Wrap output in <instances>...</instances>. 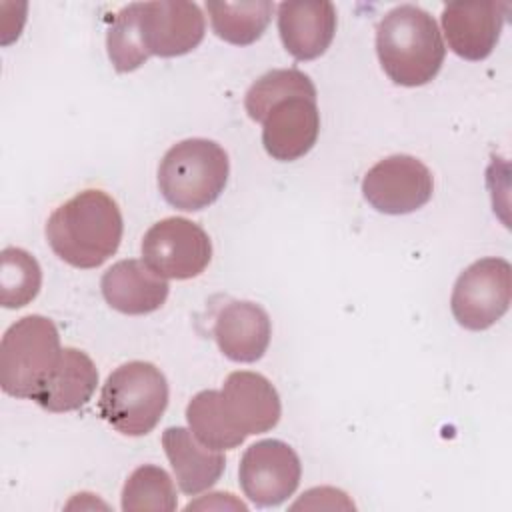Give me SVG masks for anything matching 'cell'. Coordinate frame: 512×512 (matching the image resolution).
Listing matches in <instances>:
<instances>
[{"label":"cell","instance_id":"obj_1","mask_svg":"<svg viewBox=\"0 0 512 512\" xmlns=\"http://www.w3.org/2000/svg\"><path fill=\"white\" fill-rule=\"evenodd\" d=\"M122 212L104 190L88 188L60 204L46 222L54 254L74 268H98L122 240Z\"/></svg>","mask_w":512,"mask_h":512},{"label":"cell","instance_id":"obj_2","mask_svg":"<svg viewBox=\"0 0 512 512\" xmlns=\"http://www.w3.org/2000/svg\"><path fill=\"white\" fill-rule=\"evenodd\" d=\"M376 54L394 84L414 88L436 78L446 46L436 20L426 10L402 4L378 22Z\"/></svg>","mask_w":512,"mask_h":512},{"label":"cell","instance_id":"obj_3","mask_svg":"<svg viewBox=\"0 0 512 512\" xmlns=\"http://www.w3.org/2000/svg\"><path fill=\"white\" fill-rule=\"evenodd\" d=\"M226 150L208 138H188L164 154L158 166L162 198L184 212H198L220 198L228 182Z\"/></svg>","mask_w":512,"mask_h":512},{"label":"cell","instance_id":"obj_4","mask_svg":"<svg viewBox=\"0 0 512 512\" xmlns=\"http://www.w3.org/2000/svg\"><path fill=\"white\" fill-rule=\"evenodd\" d=\"M168 406L166 376L150 362L132 360L118 366L100 392L102 418L124 436H146Z\"/></svg>","mask_w":512,"mask_h":512},{"label":"cell","instance_id":"obj_5","mask_svg":"<svg viewBox=\"0 0 512 512\" xmlns=\"http://www.w3.org/2000/svg\"><path fill=\"white\" fill-rule=\"evenodd\" d=\"M54 322L40 314L16 320L0 342V386L8 396L34 398L60 360Z\"/></svg>","mask_w":512,"mask_h":512},{"label":"cell","instance_id":"obj_6","mask_svg":"<svg viewBox=\"0 0 512 512\" xmlns=\"http://www.w3.org/2000/svg\"><path fill=\"white\" fill-rule=\"evenodd\" d=\"M512 266L504 258H482L472 262L452 290L450 308L454 320L466 330H486L510 308Z\"/></svg>","mask_w":512,"mask_h":512},{"label":"cell","instance_id":"obj_7","mask_svg":"<svg viewBox=\"0 0 512 512\" xmlns=\"http://www.w3.org/2000/svg\"><path fill=\"white\" fill-rule=\"evenodd\" d=\"M142 260L164 278L190 280L200 276L210 264L212 242L200 224L170 216L146 230Z\"/></svg>","mask_w":512,"mask_h":512},{"label":"cell","instance_id":"obj_8","mask_svg":"<svg viewBox=\"0 0 512 512\" xmlns=\"http://www.w3.org/2000/svg\"><path fill=\"white\" fill-rule=\"evenodd\" d=\"M434 192L432 172L410 154H392L376 162L362 178L364 200L382 214H410Z\"/></svg>","mask_w":512,"mask_h":512},{"label":"cell","instance_id":"obj_9","mask_svg":"<svg viewBox=\"0 0 512 512\" xmlns=\"http://www.w3.org/2000/svg\"><path fill=\"white\" fill-rule=\"evenodd\" d=\"M144 52L174 58L192 52L204 38L206 22L198 4L184 0L132 2Z\"/></svg>","mask_w":512,"mask_h":512},{"label":"cell","instance_id":"obj_10","mask_svg":"<svg viewBox=\"0 0 512 512\" xmlns=\"http://www.w3.org/2000/svg\"><path fill=\"white\" fill-rule=\"evenodd\" d=\"M302 476V464L292 446L266 438L250 444L242 454L238 480L244 496L260 508L278 506L288 500Z\"/></svg>","mask_w":512,"mask_h":512},{"label":"cell","instance_id":"obj_11","mask_svg":"<svg viewBox=\"0 0 512 512\" xmlns=\"http://www.w3.org/2000/svg\"><path fill=\"white\" fill-rule=\"evenodd\" d=\"M218 392L222 414L242 440L272 430L280 420V396L272 382L258 372H232Z\"/></svg>","mask_w":512,"mask_h":512},{"label":"cell","instance_id":"obj_12","mask_svg":"<svg viewBox=\"0 0 512 512\" xmlns=\"http://www.w3.org/2000/svg\"><path fill=\"white\" fill-rule=\"evenodd\" d=\"M506 2H452L442 10V32L464 60H484L496 48L506 20Z\"/></svg>","mask_w":512,"mask_h":512},{"label":"cell","instance_id":"obj_13","mask_svg":"<svg viewBox=\"0 0 512 512\" xmlns=\"http://www.w3.org/2000/svg\"><path fill=\"white\" fill-rule=\"evenodd\" d=\"M320 132L316 100L294 96L274 104L262 120L264 150L280 162H292L312 150Z\"/></svg>","mask_w":512,"mask_h":512},{"label":"cell","instance_id":"obj_14","mask_svg":"<svg viewBox=\"0 0 512 512\" xmlns=\"http://www.w3.org/2000/svg\"><path fill=\"white\" fill-rule=\"evenodd\" d=\"M104 300L118 312L142 316L158 310L170 292L164 276L156 274L144 260L128 258L112 264L100 280Z\"/></svg>","mask_w":512,"mask_h":512},{"label":"cell","instance_id":"obj_15","mask_svg":"<svg viewBox=\"0 0 512 512\" xmlns=\"http://www.w3.org/2000/svg\"><path fill=\"white\" fill-rule=\"evenodd\" d=\"M212 334L220 352L232 362H256L270 344L272 324L260 304L234 300L220 308Z\"/></svg>","mask_w":512,"mask_h":512},{"label":"cell","instance_id":"obj_16","mask_svg":"<svg viewBox=\"0 0 512 512\" xmlns=\"http://www.w3.org/2000/svg\"><path fill=\"white\" fill-rule=\"evenodd\" d=\"M278 32L284 48L296 60H314L326 52L336 34V8L332 2L278 4Z\"/></svg>","mask_w":512,"mask_h":512},{"label":"cell","instance_id":"obj_17","mask_svg":"<svg viewBox=\"0 0 512 512\" xmlns=\"http://www.w3.org/2000/svg\"><path fill=\"white\" fill-rule=\"evenodd\" d=\"M162 446L184 494L196 496L220 480L226 466L222 452L198 442L190 430L182 426L166 428Z\"/></svg>","mask_w":512,"mask_h":512},{"label":"cell","instance_id":"obj_18","mask_svg":"<svg viewBox=\"0 0 512 512\" xmlns=\"http://www.w3.org/2000/svg\"><path fill=\"white\" fill-rule=\"evenodd\" d=\"M98 386V370L92 358L78 348H62L60 360L32 398L40 408L48 412H72L88 404Z\"/></svg>","mask_w":512,"mask_h":512},{"label":"cell","instance_id":"obj_19","mask_svg":"<svg viewBox=\"0 0 512 512\" xmlns=\"http://www.w3.org/2000/svg\"><path fill=\"white\" fill-rule=\"evenodd\" d=\"M212 30L224 42L248 46L256 42L270 24L274 4L268 0L206 2Z\"/></svg>","mask_w":512,"mask_h":512},{"label":"cell","instance_id":"obj_20","mask_svg":"<svg viewBox=\"0 0 512 512\" xmlns=\"http://www.w3.org/2000/svg\"><path fill=\"white\" fill-rule=\"evenodd\" d=\"M294 96L316 100V86L310 76L296 68L270 70L248 88L244 96V108L252 120L262 122L274 104Z\"/></svg>","mask_w":512,"mask_h":512},{"label":"cell","instance_id":"obj_21","mask_svg":"<svg viewBox=\"0 0 512 512\" xmlns=\"http://www.w3.org/2000/svg\"><path fill=\"white\" fill-rule=\"evenodd\" d=\"M178 506V496L170 474L154 464L138 466L122 488L124 512H172Z\"/></svg>","mask_w":512,"mask_h":512},{"label":"cell","instance_id":"obj_22","mask_svg":"<svg viewBox=\"0 0 512 512\" xmlns=\"http://www.w3.org/2000/svg\"><path fill=\"white\" fill-rule=\"evenodd\" d=\"M42 286L38 260L22 250L8 246L0 254V304L4 308H22L32 302Z\"/></svg>","mask_w":512,"mask_h":512},{"label":"cell","instance_id":"obj_23","mask_svg":"<svg viewBox=\"0 0 512 512\" xmlns=\"http://www.w3.org/2000/svg\"><path fill=\"white\" fill-rule=\"evenodd\" d=\"M186 420L196 440L212 450H232L244 442L228 426L220 408L218 390L198 392L186 406Z\"/></svg>","mask_w":512,"mask_h":512},{"label":"cell","instance_id":"obj_24","mask_svg":"<svg viewBox=\"0 0 512 512\" xmlns=\"http://www.w3.org/2000/svg\"><path fill=\"white\" fill-rule=\"evenodd\" d=\"M106 48L116 72H132L148 60V54L144 52L138 36L136 14L132 4L124 6L114 16V22L106 34Z\"/></svg>","mask_w":512,"mask_h":512}]
</instances>
